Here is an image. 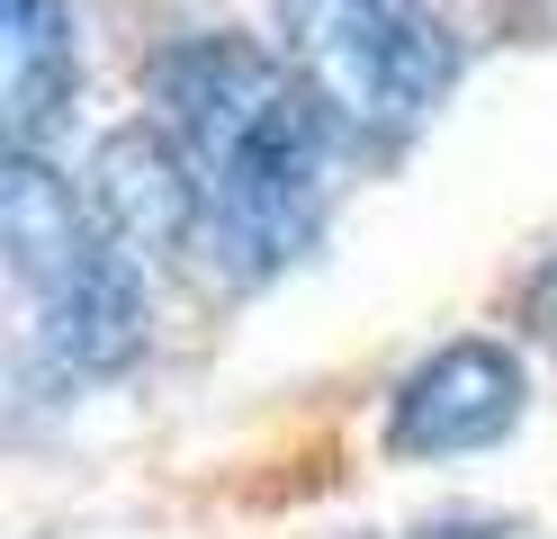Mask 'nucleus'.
<instances>
[{"label":"nucleus","instance_id":"nucleus-10","mask_svg":"<svg viewBox=\"0 0 557 539\" xmlns=\"http://www.w3.org/2000/svg\"><path fill=\"white\" fill-rule=\"evenodd\" d=\"M405 539H512V522H495V513H449V522H423V530H405Z\"/></svg>","mask_w":557,"mask_h":539},{"label":"nucleus","instance_id":"nucleus-1","mask_svg":"<svg viewBox=\"0 0 557 539\" xmlns=\"http://www.w3.org/2000/svg\"><path fill=\"white\" fill-rule=\"evenodd\" d=\"M324 171H333V108L297 72L288 99L207 171V234L198 243L216 252V270L243 287L288 270L324 225Z\"/></svg>","mask_w":557,"mask_h":539},{"label":"nucleus","instance_id":"nucleus-7","mask_svg":"<svg viewBox=\"0 0 557 539\" xmlns=\"http://www.w3.org/2000/svg\"><path fill=\"white\" fill-rule=\"evenodd\" d=\"M82 90V19L73 0H0V126L10 154H37L46 126Z\"/></svg>","mask_w":557,"mask_h":539},{"label":"nucleus","instance_id":"nucleus-8","mask_svg":"<svg viewBox=\"0 0 557 539\" xmlns=\"http://www.w3.org/2000/svg\"><path fill=\"white\" fill-rule=\"evenodd\" d=\"M0 243H10L18 287L37 297V287H54L73 261H90L109 234H99V216H90V189H73L46 154H0Z\"/></svg>","mask_w":557,"mask_h":539},{"label":"nucleus","instance_id":"nucleus-3","mask_svg":"<svg viewBox=\"0 0 557 539\" xmlns=\"http://www.w3.org/2000/svg\"><path fill=\"white\" fill-rule=\"evenodd\" d=\"M531 405V369L521 351L495 333H459L423 351L387 395V450L396 458H468V450H495L504 431Z\"/></svg>","mask_w":557,"mask_h":539},{"label":"nucleus","instance_id":"nucleus-5","mask_svg":"<svg viewBox=\"0 0 557 539\" xmlns=\"http://www.w3.org/2000/svg\"><path fill=\"white\" fill-rule=\"evenodd\" d=\"M90 216L126 261H162L207 234V180L153 118H135L90 144Z\"/></svg>","mask_w":557,"mask_h":539},{"label":"nucleus","instance_id":"nucleus-9","mask_svg":"<svg viewBox=\"0 0 557 539\" xmlns=\"http://www.w3.org/2000/svg\"><path fill=\"white\" fill-rule=\"evenodd\" d=\"M521 323H531V333H557V252L531 270V287H521Z\"/></svg>","mask_w":557,"mask_h":539},{"label":"nucleus","instance_id":"nucleus-2","mask_svg":"<svg viewBox=\"0 0 557 539\" xmlns=\"http://www.w3.org/2000/svg\"><path fill=\"white\" fill-rule=\"evenodd\" d=\"M315 46H306V82L324 90L333 118L351 126H423L459 82V36L423 0H315Z\"/></svg>","mask_w":557,"mask_h":539},{"label":"nucleus","instance_id":"nucleus-4","mask_svg":"<svg viewBox=\"0 0 557 539\" xmlns=\"http://www.w3.org/2000/svg\"><path fill=\"white\" fill-rule=\"evenodd\" d=\"M297 72L278 63L270 46H252L243 27H198V36H171L153 54V126L198 162V180L216 171L243 135H252L278 99H288Z\"/></svg>","mask_w":557,"mask_h":539},{"label":"nucleus","instance_id":"nucleus-6","mask_svg":"<svg viewBox=\"0 0 557 539\" xmlns=\"http://www.w3.org/2000/svg\"><path fill=\"white\" fill-rule=\"evenodd\" d=\"M145 261H126L117 243H99L90 261H73L54 287H37V351L54 359L63 378H117L145 351Z\"/></svg>","mask_w":557,"mask_h":539}]
</instances>
